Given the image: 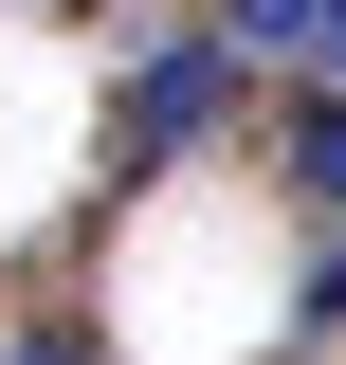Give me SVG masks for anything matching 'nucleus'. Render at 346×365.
<instances>
[{
  "label": "nucleus",
  "mask_w": 346,
  "mask_h": 365,
  "mask_svg": "<svg viewBox=\"0 0 346 365\" xmlns=\"http://www.w3.org/2000/svg\"><path fill=\"white\" fill-rule=\"evenodd\" d=\"M310 329H346V237H328V274H310Z\"/></svg>",
  "instance_id": "nucleus-3"
},
{
  "label": "nucleus",
  "mask_w": 346,
  "mask_h": 365,
  "mask_svg": "<svg viewBox=\"0 0 346 365\" xmlns=\"http://www.w3.org/2000/svg\"><path fill=\"white\" fill-rule=\"evenodd\" d=\"M292 182H310V220H346V91L292 110Z\"/></svg>",
  "instance_id": "nucleus-2"
},
{
  "label": "nucleus",
  "mask_w": 346,
  "mask_h": 365,
  "mask_svg": "<svg viewBox=\"0 0 346 365\" xmlns=\"http://www.w3.org/2000/svg\"><path fill=\"white\" fill-rule=\"evenodd\" d=\"M219 110H237V55H219V37L146 55V73H128V165H164V146H201Z\"/></svg>",
  "instance_id": "nucleus-1"
},
{
  "label": "nucleus",
  "mask_w": 346,
  "mask_h": 365,
  "mask_svg": "<svg viewBox=\"0 0 346 365\" xmlns=\"http://www.w3.org/2000/svg\"><path fill=\"white\" fill-rule=\"evenodd\" d=\"M292 55H328V73H346V0H310V37H292Z\"/></svg>",
  "instance_id": "nucleus-4"
}]
</instances>
